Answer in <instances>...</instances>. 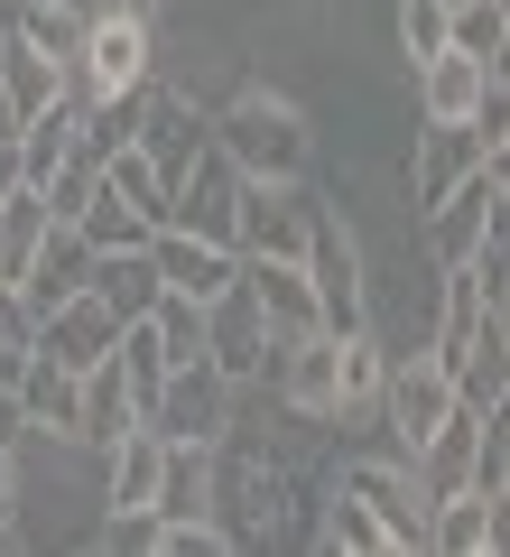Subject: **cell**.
I'll return each mask as SVG.
<instances>
[{
    "label": "cell",
    "mask_w": 510,
    "mask_h": 557,
    "mask_svg": "<svg viewBox=\"0 0 510 557\" xmlns=\"http://www.w3.org/2000/svg\"><path fill=\"white\" fill-rule=\"evenodd\" d=\"M492 233H501V159H483L464 186H446V196L427 205V242H436V260H473Z\"/></svg>",
    "instance_id": "cell-7"
},
{
    "label": "cell",
    "mask_w": 510,
    "mask_h": 557,
    "mask_svg": "<svg viewBox=\"0 0 510 557\" xmlns=\"http://www.w3.org/2000/svg\"><path fill=\"white\" fill-rule=\"evenodd\" d=\"M20 372H28V344H10V335H0V391H20Z\"/></svg>",
    "instance_id": "cell-27"
},
{
    "label": "cell",
    "mask_w": 510,
    "mask_h": 557,
    "mask_svg": "<svg viewBox=\"0 0 510 557\" xmlns=\"http://www.w3.org/2000/svg\"><path fill=\"white\" fill-rule=\"evenodd\" d=\"M121 428H139V409H130V381H121V372H112V354H102L94 372L75 381V437H65V446H94V456H102Z\"/></svg>",
    "instance_id": "cell-14"
},
{
    "label": "cell",
    "mask_w": 510,
    "mask_h": 557,
    "mask_svg": "<svg viewBox=\"0 0 510 557\" xmlns=\"http://www.w3.org/2000/svg\"><path fill=\"white\" fill-rule=\"evenodd\" d=\"M233 205H241V168L223 159L214 139H204L196 168H186L177 196H167V223H177V233H196V242H223V251H233Z\"/></svg>",
    "instance_id": "cell-8"
},
{
    "label": "cell",
    "mask_w": 510,
    "mask_h": 557,
    "mask_svg": "<svg viewBox=\"0 0 510 557\" xmlns=\"http://www.w3.org/2000/svg\"><path fill=\"white\" fill-rule=\"evenodd\" d=\"M325 548L334 557H390V530H381V511L362 493H334V511H325Z\"/></svg>",
    "instance_id": "cell-23"
},
{
    "label": "cell",
    "mask_w": 510,
    "mask_h": 557,
    "mask_svg": "<svg viewBox=\"0 0 510 557\" xmlns=\"http://www.w3.org/2000/svg\"><path fill=\"white\" fill-rule=\"evenodd\" d=\"M20 428H28V418H20V391H0V446L20 437Z\"/></svg>",
    "instance_id": "cell-28"
},
{
    "label": "cell",
    "mask_w": 510,
    "mask_h": 557,
    "mask_svg": "<svg viewBox=\"0 0 510 557\" xmlns=\"http://www.w3.org/2000/svg\"><path fill=\"white\" fill-rule=\"evenodd\" d=\"M204 131H214V149L241 177H307V121H297L288 102H270V94H241L233 112H214Z\"/></svg>",
    "instance_id": "cell-2"
},
{
    "label": "cell",
    "mask_w": 510,
    "mask_h": 557,
    "mask_svg": "<svg viewBox=\"0 0 510 557\" xmlns=\"http://www.w3.org/2000/svg\"><path fill=\"white\" fill-rule=\"evenodd\" d=\"M84 288H94L121 325L149 317V307H158V260H149V242H139V251H94V278H84Z\"/></svg>",
    "instance_id": "cell-19"
},
{
    "label": "cell",
    "mask_w": 510,
    "mask_h": 557,
    "mask_svg": "<svg viewBox=\"0 0 510 557\" xmlns=\"http://www.w3.org/2000/svg\"><path fill=\"white\" fill-rule=\"evenodd\" d=\"M307 177H241V205H233V251L241 260H297L307 251Z\"/></svg>",
    "instance_id": "cell-3"
},
{
    "label": "cell",
    "mask_w": 510,
    "mask_h": 557,
    "mask_svg": "<svg viewBox=\"0 0 510 557\" xmlns=\"http://www.w3.org/2000/svg\"><path fill=\"white\" fill-rule=\"evenodd\" d=\"M446 10L455 0H399V47H409V57H436V47H446Z\"/></svg>",
    "instance_id": "cell-26"
},
{
    "label": "cell",
    "mask_w": 510,
    "mask_h": 557,
    "mask_svg": "<svg viewBox=\"0 0 510 557\" xmlns=\"http://www.w3.org/2000/svg\"><path fill=\"white\" fill-rule=\"evenodd\" d=\"M204 362H214L233 391H241V381H270V362H278V344H270V325H260V307H251V288H241V270H233V288L204 307Z\"/></svg>",
    "instance_id": "cell-6"
},
{
    "label": "cell",
    "mask_w": 510,
    "mask_h": 557,
    "mask_svg": "<svg viewBox=\"0 0 510 557\" xmlns=\"http://www.w3.org/2000/svg\"><path fill=\"white\" fill-rule=\"evenodd\" d=\"M344 493H362L381 511V530H390V548H427V493H418V474L399 456H362L344 465Z\"/></svg>",
    "instance_id": "cell-9"
},
{
    "label": "cell",
    "mask_w": 510,
    "mask_h": 557,
    "mask_svg": "<svg viewBox=\"0 0 510 557\" xmlns=\"http://www.w3.org/2000/svg\"><path fill=\"white\" fill-rule=\"evenodd\" d=\"M10 502H20V465H10V446H0V520H10Z\"/></svg>",
    "instance_id": "cell-29"
},
{
    "label": "cell",
    "mask_w": 510,
    "mask_h": 557,
    "mask_svg": "<svg viewBox=\"0 0 510 557\" xmlns=\"http://www.w3.org/2000/svg\"><path fill=\"white\" fill-rule=\"evenodd\" d=\"M112 335H121V317L94 298V288H75L65 307H47V317H38V354L65 362V372H94V362L112 354Z\"/></svg>",
    "instance_id": "cell-12"
},
{
    "label": "cell",
    "mask_w": 510,
    "mask_h": 557,
    "mask_svg": "<svg viewBox=\"0 0 510 557\" xmlns=\"http://www.w3.org/2000/svg\"><path fill=\"white\" fill-rule=\"evenodd\" d=\"M297 270H307V288H315V317H325V335H362L372 325V298H362V260H353V242H344V223L315 205V223H307V251H297Z\"/></svg>",
    "instance_id": "cell-4"
},
{
    "label": "cell",
    "mask_w": 510,
    "mask_h": 557,
    "mask_svg": "<svg viewBox=\"0 0 510 557\" xmlns=\"http://www.w3.org/2000/svg\"><path fill=\"white\" fill-rule=\"evenodd\" d=\"M75 381H84V372H65V362H47L38 344H28V372H20V418H28V428H57V437H75Z\"/></svg>",
    "instance_id": "cell-20"
},
{
    "label": "cell",
    "mask_w": 510,
    "mask_h": 557,
    "mask_svg": "<svg viewBox=\"0 0 510 557\" xmlns=\"http://www.w3.org/2000/svg\"><path fill=\"white\" fill-rule=\"evenodd\" d=\"M10 186H20V149H10V139H0V196H10Z\"/></svg>",
    "instance_id": "cell-30"
},
{
    "label": "cell",
    "mask_w": 510,
    "mask_h": 557,
    "mask_svg": "<svg viewBox=\"0 0 510 557\" xmlns=\"http://www.w3.org/2000/svg\"><path fill=\"white\" fill-rule=\"evenodd\" d=\"M149 260H158V288H177V298H196V307H214L223 288H233V270H241V251L196 242V233H177V223L149 233Z\"/></svg>",
    "instance_id": "cell-10"
},
{
    "label": "cell",
    "mask_w": 510,
    "mask_h": 557,
    "mask_svg": "<svg viewBox=\"0 0 510 557\" xmlns=\"http://www.w3.org/2000/svg\"><path fill=\"white\" fill-rule=\"evenodd\" d=\"M204 139H214V131H204V121H196V102L158 94V84H149V94H139V139H130V149H139V159L158 168V177H167V196H177V177H186V168H196V149H204Z\"/></svg>",
    "instance_id": "cell-11"
},
{
    "label": "cell",
    "mask_w": 510,
    "mask_h": 557,
    "mask_svg": "<svg viewBox=\"0 0 510 557\" xmlns=\"http://www.w3.org/2000/svg\"><path fill=\"white\" fill-rule=\"evenodd\" d=\"M149 84V20L139 10H84V47H75V65L57 75V94L65 102H102V94H139Z\"/></svg>",
    "instance_id": "cell-1"
},
{
    "label": "cell",
    "mask_w": 510,
    "mask_h": 557,
    "mask_svg": "<svg viewBox=\"0 0 510 557\" xmlns=\"http://www.w3.org/2000/svg\"><path fill=\"white\" fill-rule=\"evenodd\" d=\"M270 381H278V391H288V409H307V418H334V335H325V325H315V335L278 344Z\"/></svg>",
    "instance_id": "cell-15"
},
{
    "label": "cell",
    "mask_w": 510,
    "mask_h": 557,
    "mask_svg": "<svg viewBox=\"0 0 510 557\" xmlns=\"http://www.w3.org/2000/svg\"><path fill=\"white\" fill-rule=\"evenodd\" d=\"M149 325H158V344H167V362H196V354H204V307L177 298V288H158Z\"/></svg>",
    "instance_id": "cell-25"
},
{
    "label": "cell",
    "mask_w": 510,
    "mask_h": 557,
    "mask_svg": "<svg viewBox=\"0 0 510 557\" xmlns=\"http://www.w3.org/2000/svg\"><path fill=\"white\" fill-rule=\"evenodd\" d=\"M0 94L20 102V112H38V102H57V65H47L28 38H0Z\"/></svg>",
    "instance_id": "cell-24"
},
{
    "label": "cell",
    "mask_w": 510,
    "mask_h": 557,
    "mask_svg": "<svg viewBox=\"0 0 510 557\" xmlns=\"http://www.w3.org/2000/svg\"><path fill=\"white\" fill-rule=\"evenodd\" d=\"M241 288H251V307H260V325H270V344H297V335H315V325H325L297 260H241Z\"/></svg>",
    "instance_id": "cell-13"
},
{
    "label": "cell",
    "mask_w": 510,
    "mask_h": 557,
    "mask_svg": "<svg viewBox=\"0 0 510 557\" xmlns=\"http://www.w3.org/2000/svg\"><path fill=\"white\" fill-rule=\"evenodd\" d=\"M121 10H139V20H149V10H158V0H121Z\"/></svg>",
    "instance_id": "cell-32"
},
{
    "label": "cell",
    "mask_w": 510,
    "mask_h": 557,
    "mask_svg": "<svg viewBox=\"0 0 510 557\" xmlns=\"http://www.w3.org/2000/svg\"><path fill=\"white\" fill-rule=\"evenodd\" d=\"M223 409H233V381L214 372V362H167V381L149 391V409H139V428H158V437H223Z\"/></svg>",
    "instance_id": "cell-5"
},
{
    "label": "cell",
    "mask_w": 510,
    "mask_h": 557,
    "mask_svg": "<svg viewBox=\"0 0 510 557\" xmlns=\"http://www.w3.org/2000/svg\"><path fill=\"white\" fill-rule=\"evenodd\" d=\"M75 233H84V242H94V251H139V242H149V233H158V223H149V214H139V205H121V196H112V186H102V177H94V196H84V214H75Z\"/></svg>",
    "instance_id": "cell-22"
},
{
    "label": "cell",
    "mask_w": 510,
    "mask_h": 557,
    "mask_svg": "<svg viewBox=\"0 0 510 557\" xmlns=\"http://www.w3.org/2000/svg\"><path fill=\"white\" fill-rule=\"evenodd\" d=\"M446 47H455V57H473V65H492V75H501V47H510V10H501V0H455V10H446Z\"/></svg>",
    "instance_id": "cell-21"
},
{
    "label": "cell",
    "mask_w": 510,
    "mask_h": 557,
    "mask_svg": "<svg viewBox=\"0 0 510 557\" xmlns=\"http://www.w3.org/2000/svg\"><path fill=\"white\" fill-rule=\"evenodd\" d=\"M483 84H492V65L436 47V57H418V112H427V121H464L473 102H483Z\"/></svg>",
    "instance_id": "cell-18"
},
{
    "label": "cell",
    "mask_w": 510,
    "mask_h": 557,
    "mask_svg": "<svg viewBox=\"0 0 510 557\" xmlns=\"http://www.w3.org/2000/svg\"><path fill=\"white\" fill-rule=\"evenodd\" d=\"M483 159L492 149L473 139V121H427V131H418V205H436L446 186H464Z\"/></svg>",
    "instance_id": "cell-16"
},
{
    "label": "cell",
    "mask_w": 510,
    "mask_h": 557,
    "mask_svg": "<svg viewBox=\"0 0 510 557\" xmlns=\"http://www.w3.org/2000/svg\"><path fill=\"white\" fill-rule=\"evenodd\" d=\"M427 548H446V557H492V548H501V502H483V493L427 502Z\"/></svg>",
    "instance_id": "cell-17"
},
{
    "label": "cell",
    "mask_w": 510,
    "mask_h": 557,
    "mask_svg": "<svg viewBox=\"0 0 510 557\" xmlns=\"http://www.w3.org/2000/svg\"><path fill=\"white\" fill-rule=\"evenodd\" d=\"M20 121H28V112H20L10 94H0V139H20Z\"/></svg>",
    "instance_id": "cell-31"
}]
</instances>
